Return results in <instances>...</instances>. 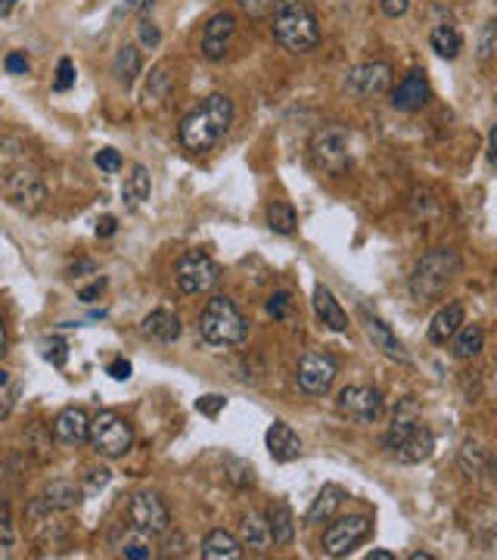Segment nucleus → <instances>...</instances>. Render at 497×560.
<instances>
[{
	"instance_id": "nucleus-1",
	"label": "nucleus",
	"mask_w": 497,
	"mask_h": 560,
	"mask_svg": "<svg viewBox=\"0 0 497 560\" xmlns=\"http://www.w3.org/2000/svg\"><path fill=\"white\" fill-rule=\"evenodd\" d=\"M230 122H233V103L224 93H211L193 113L184 115L178 137L184 143V150L190 152H211L228 137Z\"/></svg>"
},
{
	"instance_id": "nucleus-2",
	"label": "nucleus",
	"mask_w": 497,
	"mask_h": 560,
	"mask_svg": "<svg viewBox=\"0 0 497 560\" xmlns=\"http://www.w3.org/2000/svg\"><path fill=\"white\" fill-rule=\"evenodd\" d=\"M383 446L389 448V455L401 464H423L429 461L435 452V436L429 427H423L420 408L414 398H404L395 411L389 433L383 436Z\"/></svg>"
},
{
	"instance_id": "nucleus-3",
	"label": "nucleus",
	"mask_w": 497,
	"mask_h": 560,
	"mask_svg": "<svg viewBox=\"0 0 497 560\" xmlns=\"http://www.w3.org/2000/svg\"><path fill=\"white\" fill-rule=\"evenodd\" d=\"M270 13H274V38L289 54H308L320 44V25L311 0H277Z\"/></svg>"
},
{
	"instance_id": "nucleus-4",
	"label": "nucleus",
	"mask_w": 497,
	"mask_h": 560,
	"mask_svg": "<svg viewBox=\"0 0 497 560\" xmlns=\"http://www.w3.org/2000/svg\"><path fill=\"white\" fill-rule=\"evenodd\" d=\"M460 274V256L448 246H435L426 256L414 265L411 274V296L416 302H435L438 296H444V290L457 280Z\"/></svg>"
},
{
	"instance_id": "nucleus-5",
	"label": "nucleus",
	"mask_w": 497,
	"mask_h": 560,
	"mask_svg": "<svg viewBox=\"0 0 497 560\" xmlns=\"http://www.w3.org/2000/svg\"><path fill=\"white\" fill-rule=\"evenodd\" d=\"M200 337L209 346H221V349L243 346L248 339V321L233 300H228V296H211L206 309L200 311Z\"/></svg>"
},
{
	"instance_id": "nucleus-6",
	"label": "nucleus",
	"mask_w": 497,
	"mask_h": 560,
	"mask_svg": "<svg viewBox=\"0 0 497 560\" xmlns=\"http://www.w3.org/2000/svg\"><path fill=\"white\" fill-rule=\"evenodd\" d=\"M0 187H4V200L10 202L19 212H41L44 202H47V184H44V174L28 162H13L4 165V178H0Z\"/></svg>"
},
{
	"instance_id": "nucleus-7",
	"label": "nucleus",
	"mask_w": 497,
	"mask_h": 560,
	"mask_svg": "<svg viewBox=\"0 0 497 560\" xmlns=\"http://www.w3.org/2000/svg\"><path fill=\"white\" fill-rule=\"evenodd\" d=\"M87 442L97 448V455L122 457L131 452V446H134V427H131L119 411H100L97 418L91 420Z\"/></svg>"
},
{
	"instance_id": "nucleus-8",
	"label": "nucleus",
	"mask_w": 497,
	"mask_h": 560,
	"mask_svg": "<svg viewBox=\"0 0 497 560\" xmlns=\"http://www.w3.org/2000/svg\"><path fill=\"white\" fill-rule=\"evenodd\" d=\"M221 278V268L206 252H184L174 265V287L184 296H202Z\"/></svg>"
},
{
	"instance_id": "nucleus-9",
	"label": "nucleus",
	"mask_w": 497,
	"mask_h": 560,
	"mask_svg": "<svg viewBox=\"0 0 497 560\" xmlns=\"http://www.w3.org/2000/svg\"><path fill=\"white\" fill-rule=\"evenodd\" d=\"M311 159L320 172L326 174H342L352 162V152H348V131L326 125L314 134L311 141Z\"/></svg>"
},
{
	"instance_id": "nucleus-10",
	"label": "nucleus",
	"mask_w": 497,
	"mask_h": 560,
	"mask_svg": "<svg viewBox=\"0 0 497 560\" xmlns=\"http://www.w3.org/2000/svg\"><path fill=\"white\" fill-rule=\"evenodd\" d=\"M373 533V520L364 517V514H348V517H339L330 523L324 533V551L330 557H346L352 555L361 542H367V535Z\"/></svg>"
},
{
	"instance_id": "nucleus-11",
	"label": "nucleus",
	"mask_w": 497,
	"mask_h": 560,
	"mask_svg": "<svg viewBox=\"0 0 497 560\" xmlns=\"http://www.w3.org/2000/svg\"><path fill=\"white\" fill-rule=\"evenodd\" d=\"M128 520L134 529H141L146 535H165V529H171V514L168 505L156 492H134L128 501Z\"/></svg>"
},
{
	"instance_id": "nucleus-12",
	"label": "nucleus",
	"mask_w": 497,
	"mask_h": 560,
	"mask_svg": "<svg viewBox=\"0 0 497 560\" xmlns=\"http://www.w3.org/2000/svg\"><path fill=\"white\" fill-rule=\"evenodd\" d=\"M336 411L352 424H376L383 414V392L373 387H346L336 396Z\"/></svg>"
},
{
	"instance_id": "nucleus-13",
	"label": "nucleus",
	"mask_w": 497,
	"mask_h": 560,
	"mask_svg": "<svg viewBox=\"0 0 497 560\" xmlns=\"http://www.w3.org/2000/svg\"><path fill=\"white\" fill-rule=\"evenodd\" d=\"M336 374H339V365H336L333 355L324 352H308L296 368L298 389L308 392V396H326L336 383Z\"/></svg>"
},
{
	"instance_id": "nucleus-14",
	"label": "nucleus",
	"mask_w": 497,
	"mask_h": 560,
	"mask_svg": "<svg viewBox=\"0 0 497 560\" xmlns=\"http://www.w3.org/2000/svg\"><path fill=\"white\" fill-rule=\"evenodd\" d=\"M392 84V65L389 63H361L346 75V91L355 97H376Z\"/></svg>"
},
{
	"instance_id": "nucleus-15",
	"label": "nucleus",
	"mask_w": 497,
	"mask_h": 560,
	"mask_svg": "<svg viewBox=\"0 0 497 560\" xmlns=\"http://www.w3.org/2000/svg\"><path fill=\"white\" fill-rule=\"evenodd\" d=\"M82 505V489L69 479H54L47 489L41 492L38 498L32 501L28 507V517L38 520L41 514H50V511H72V507Z\"/></svg>"
},
{
	"instance_id": "nucleus-16",
	"label": "nucleus",
	"mask_w": 497,
	"mask_h": 560,
	"mask_svg": "<svg viewBox=\"0 0 497 560\" xmlns=\"http://www.w3.org/2000/svg\"><path fill=\"white\" fill-rule=\"evenodd\" d=\"M233 34H237V19L230 13H215L202 28V56L211 63L224 60L233 44Z\"/></svg>"
},
{
	"instance_id": "nucleus-17",
	"label": "nucleus",
	"mask_w": 497,
	"mask_h": 560,
	"mask_svg": "<svg viewBox=\"0 0 497 560\" xmlns=\"http://www.w3.org/2000/svg\"><path fill=\"white\" fill-rule=\"evenodd\" d=\"M364 327H367V337H370V343L373 349H379V352L385 355V359H392V361H398V365H411V355H407V349L404 343H401L398 337L389 330V324L383 321V318H376V315H370V311H364Z\"/></svg>"
},
{
	"instance_id": "nucleus-18",
	"label": "nucleus",
	"mask_w": 497,
	"mask_h": 560,
	"mask_svg": "<svg viewBox=\"0 0 497 560\" xmlns=\"http://www.w3.org/2000/svg\"><path fill=\"white\" fill-rule=\"evenodd\" d=\"M426 100H429V82L420 69L407 72L398 82V87L392 91V106L401 109V113H416V109L426 106Z\"/></svg>"
},
{
	"instance_id": "nucleus-19",
	"label": "nucleus",
	"mask_w": 497,
	"mask_h": 560,
	"mask_svg": "<svg viewBox=\"0 0 497 560\" xmlns=\"http://www.w3.org/2000/svg\"><path fill=\"white\" fill-rule=\"evenodd\" d=\"M265 446H268L270 457L280 461V464H289V461H296V457L302 455V439H298V433L292 430L287 420H274V424L268 427Z\"/></svg>"
},
{
	"instance_id": "nucleus-20",
	"label": "nucleus",
	"mask_w": 497,
	"mask_h": 560,
	"mask_svg": "<svg viewBox=\"0 0 497 560\" xmlns=\"http://www.w3.org/2000/svg\"><path fill=\"white\" fill-rule=\"evenodd\" d=\"M87 430H91V418L82 408H63L54 420V436L63 446H82L87 442Z\"/></svg>"
},
{
	"instance_id": "nucleus-21",
	"label": "nucleus",
	"mask_w": 497,
	"mask_h": 560,
	"mask_svg": "<svg viewBox=\"0 0 497 560\" xmlns=\"http://www.w3.org/2000/svg\"><path fill=\"white\" fill-rule=\"evenodd\" d=\"M265 517H268V529H270V542H274L277 548L292 545V539H296V517H292V507L287 501H274Z\"/></svg>"
},
{
	"instance_id": "nucleus-22",
	"label": "nucleus",
	"mask_w": 497,
	"mask_h": 560,
	"mask_svg": "<svg viewBox=\"0 0 497 560\" xmlns=\"http://www.w3.org/2000/svg\"><path fill=\"white\" fill-rule=\"evenodd\" d=\"M200 555L206 560H237L243 557V542L237 535H230L228 529H211L206 539H202Z\"/></svg>"
},
{
	"instance_id": "nucleus-23",
	"label": "nucleus",
	"mask_w": 497,
	"mask_h": 560,
	"mask_svg": "<svg viewBox=\"0 0 497 560\" xmlns=\"http://www.w3.org/2000/svg\"><path fill=\"white\" fill-rule=\"evenodd\" d=\"M143 333L156 343H174L180 337V318L168 309H156L143 318Z\"/></svg>"
},
{
	"instance_id": "nucleus-24",
	"label": "nucleus",
	"mask_w": 497,
	"mask_h": 560,
	"mask_svg": "<svg viewBox=\"0 0 497 560\" xmlns=\"http://www.w3.org/2000/svg\"><path fill=\"white\" fill-rule=\"evenodd\" d=\"M314 311H317V318L330 327V330H336V333L348 330V315L342 311L339 300H336L326 287H314Z\"/></svg>"
},
{
	"instance_id": "nucleus-25",
	"label": "nucleus",
	"mask_w": 497,
	"mask_h": 560,
	"mask_svg": "<svg viewBox=\"0 0 497 560\" xmlns=\"http://www.w3.org/2000/svg\"><path fill=\"white\" fill-rule=\"evenodd\" d=\"M460 324H463V305H457V302L444 305V309L433 318V324H429V339H433L435 346H448L451 337L460 330Z\"/></svg>"
},
{
	"instance_id": "nucleus-26",
	"label": "nucleus",
	"mask_w": 497,
	"mask_h": 560,
	"mask_svg": "<svg viewBox=\"0 0 497 560\" xmlns=\"http://www.w3.org/2000/svg\"><path fill=\"white\" fill-rule=\"evenodd\" d=\"M346 501V492H342V486H324V489L317 492V498H314V505L308 507V514H305V523L314 526V523H326L336 514V507Z\"/></svg>"
},
{
	"instance_id": "nucleus-27",
	"label": "nucleus",
	"mask_w": 497,
	"mask_h": 560,
	"mask_svg": "<svg viewBox=\"0 0 497 560\" xmlns=\"http://www.w3.org/2000/svg\"><path fill=\"white\" fill-rule=\"evenodd\" d=\"M429 47L438 56H444V60H457L460 50H463V38H460V32L451 22H438L433 32H429Z\"/></svg>"
},
{
	"instance_id": "nucleus-28",
	"label": "nucleus",
	"mask_w": 497,
	"mask_h": 560,
	"mask_svg": "<svg viewBox=\"0 0 497 560\" xmlns=\"http://www.w3.org/2000/svg\"><path fill=\"white\" fill-rule=\"evenodd\" d=\"M150 191H152V181H150V172H146V165H134L128 178H124L122 200L128 202L131 209H137L141 202L150 200Z\"/></svg>"
},
{
	"instance_id": "nucleus-29",
	"label": "nucleus",
	"mask_w": 497,
	"mask_h": 560,
	"mask_svg": "<svg viewBox=\"0 0 497 560\" xmlns=\"http://www.w3.org/2000/svg\"><path fill=\"white\" fill-rule=\"evenodd\" d=\"M451 343H454V355L463 361L476 359L482 352V346H485V330H482L479 324H460V330L451 337Z\"/></svg>"
},
{
	"instance_id": "nucleus-30",
	"label": "nucleus",
	"mask_w": 497,
	"mask_h": 560,
	"mask_svg": "<svg viewBox=\"0 0 497 560\" xmlns=\"http://www.w3.org/2000/svg\"><path fill=\"white\" fill-rule=\"evenodd\" d=\"M239 529H243V545L248 548H258L265 551L270 545V529H268V517L261 511H248L243 514V520H239Z\"/></svg>"
},
{
	"instance_id": "nucleus-31",
	"label": "nucleus",
	"mask_w": 497,
	"mask_h": 560,
	"mask_svg": "<svg viewBox=\"0 0 497 560\" xmlns=\"http://www.w3.org/2000/svg\"><path fill=\"white\" fill-rule=\"evenodd\" d=\"M268 228L280 237H292L298 228V215L289 202H270L268 206Z\"/></svg>"
},
{
	"instance_id": "nucleus-32",
	"label": "nucleus",
	"mask_w": 497,
	"mask_h": 560,
	"mask_svg": "<svg viewBox=\"0 0 497 560\" xmlns=\"http://www.w3.org/2000/svg\"><path fill=\"white\" fill-rule=\"evenodd\" d=\"M141 50L137 47H122L119 54H115V65H112V72H115V78H119V82L128 87L131 82H134L137 75H141Z\"/></svg>"
},
{
	"instance_id": "nucleus-33",
	"label": "nucleus",
	"mask_w": 497,
	"mask_h": 560,
	"mask_svg": "<svg viewBox=\"0 0 497 560\" xmlns=\"http://www.w3.org/2000/svg\"><path fill=\"white\" fill-rule=\"evenodd\" d=\"M485 448L479 446V442H466L463 452H460V467H463V474L470 479H479L482 474H485Z\"/></svg>"
},
{
	"instance_id": "nucleus-34",
	"label": "nucleus",
	"mask_w": 497,
	"mask_h": 560,
	"mask_svg": "<svg viewBox=\"0 0 497 560\" xmlns=\"http://www.w3.org/2000/svg\"><path fill=\"white\" fill-rule=\"evenodd\" d=\"M228 476L233 479V483L239 486V489H246V486L255 483V467L248 461H243V457H228Z\"/></svg>"
},
{
	"instance_id": "nucleus-35",
	"label": "nucleus",
	"mask_w": 497,
	"mask_h": 560,
	"mask_svg": "<svg viewBox=\"0 0 497 560\" xmlns=\"http://www.w3.org/2000/svg\"><path fill=\"white\" fill-rule=\"evenodd\" d=\"M16 542V529H13V514H10V501L0 496V551L13 548Z\"/></svg>"
},
{
	"instance_id": "nucleus-36",
	"label": "nucleus",
	"mask_w": 497,
	"mask_h": 560,
	"mask_svg": "<svg viewBox=\"0 0 497 560\" xmlns=\"http://www.w3.org/2000/svg\"><path fill=\"white\" fill-rule=\"evenodd\" d=\"M289 309H292V293H289V290H277V293L268 300V315L277 318V321L289 318Z\"/></svg>"
},
{
	"instance_id": "nucleus-37",
	"label": "nucleus",
	"mask_w": 497,
	"mask_h": 560,
	"mask_svg": "<svg viewBox=\"0 0 497 560\" xmlns=\"http://www.w3.org/2000/svg\"><path fill=\"white\" fill-rule=\"evenodd\" d=\"M69 87H75V63L69 60V56H63L60 65H56V78H54V91H69Z\"/></svg>"
},
{
	"instance_id": "nucleus-38",
	"label": "nucleus",
	"mask_w": 497,
	"mask_h": 560,
	"mask_svg": "<svg viewBox=\"0 0 497 560\" xmlns=\"http://www.w3.org/2000/svg\"><path fill=\"white\" fill-rule=\"evenodd\" d=\"M165 72H168V65H156V69H152L150 84H146V100H150V97H162V93L168 91V82H171V78H168Z\"/></svg>"
},
{
	"instance_id": "nucleus-39",
	"label": "nucleus",
	"mask_w": 497,
	"mask_h": 560,
	"mask_svg": "<svg viewBox=\"0 0 497 560\" xmlns=\"http://www.w3.org/2000/svg\"><path fill=\"white\" fill-rule=\"evenodd\" d=\"M237 4H239V10H243L246 16L265 19V16H270V10H274L277 0H237Z\"/></svg>"
},
{
	"instance_id": "nucleus-40",
	"label": "nucleus",
	"mask_w": 497,
	"mask_h": 560,
	"mask_svg": "<svg viewBox=\"0 0 497 560\" xmlns=\"http://www.w3.org/2000/svg\"><path fill=\"white\" fill-rule=\"evenodd\" d=\"M97 169L106 172V174H115V172L122 169V152L112 150V147L100 150V152H97Z\"/></svg>"
},
{
	"instance_id": "nucleus-41",
	"label": "nucleus",
	"mask_w": 497,
	"mask_h": 560,
	"mask_svg": "<svg viewBox=\"0 0 497 560\" xmlns=\"http://www.w3.org/2000/svg\"><path fill=\"white\" fill-rule=\"evenodd\" d=\"M494 32H497L494 22H485V28H482V38H479V60L482 63H488L494 56Z\"/></svg>"
},
{
	"instance_id": "nucleus-42",
	"label": "nucleus",
	"mask_w": 497,
	"mask_h": 560,
	"mask_svg": "<svg viewBox=\"0 0 497 560\" xmlns=\"http://www.w3.org/2000/svg\"><path fill=\"white\" fill-rule=\"evenodd\" d=\"M165 551H162V557H184L187 555V539H184V533H174L171 535V529H165Z\"/></svg>"
},
{
	"instance_id": "nucleus-43",
	"label": "nucleus",
	"mask_w": 497,
	"mask_h": 560,
	"mask_svg": "<svg viewBox=\"0 0 497 560\" xmlns=\"http://www.w3.org/2000/svg\"><path fill=\"white\" fill-rule=\"evenodd\" d=\"M196 411L206 414V418H218L224 411V396H202L196 398Z\"/></svg>"
},
{
	"instance_id": "nucleus-44",
	"label": "nucleus",
	"mask_w": 497,
	"mask_h": 560,
	"mask_svg": "<svg viewBox=\"0 0 497 560\" xmlns=\"http://www.w3.org/2000/svg\"><path fill=\"white\" fill-rule=\"evenodd\" d=\"M137 34H141V41L146 44V47H156V44L162 41V34H159V28L152 25L150 19H143V22H141V28H137Z\"/></svg>"
},
{
	"instance_id": "nucleus-45",
	"label": "nucleus",
	"mask_w": 497,
	"mask_h": 560,
	"mask_svg": "<svg viewBox=\"0 0 497 560\" xmlns=\"http://www.w3.org/2000/svg\"><path fill=\"white\" fill-rule=\"evenodd\" d=\"M47 359L54 361L56 368H63V365H65V359H69V346H65V339H54V343H50Z\"/></svg>"
},
{
	"instance_id": "nucleus-46",
	"label": "nucleus",
	"mask_w": 497,
	"mask_h": 560,
	"mask_svg": "<svg viewBox=\"0 0 497 560\" xmlns=\"http://www.w3.org/2000/svg\"><path fill=\"white\" fill-rule=\"evenodd\" d=\"M379 6H383V13L389 19H398L407 13V6H411V0H379Z\"/></svg>"
},
{
	"instance_id": "nucleus-47",
	"label": "nucleus",
	"mask_w": 497,
	"mask_h": 560,
	"mask_svg": "<svg viewBox=\"0 0 497 560\" xmlns=\"http://www.w3.org/2000/svg\"><path fill=\"white\" fill-rule=\"evenodd\" d=\"M4 65H6V72H10V75H25V72H28V56L25 54H10Z\"/></svg>"
},
{
	"instance_id": "nucleus-48",
	"label": "nucleus",
	"mask_w": 497,
	"mask_h": 560,
	"mask_svg": "<svg viewBox=\"0 0 497 560\" xmlns=\"http://www.w3.org/2000/svg\"><path fill=\"white\" fill-rule=\"evenodd\" d=\"M103 290H106V278H100V280H93L91 287H84L82 293H78V300H82V302H97L100 296H103Z\"/></svg>"
},
{
	"instance_id": "nucleus-49",
	"label": "nucleus",
	"mask_w": 497,
	"mask_h": 560,
	"mask_svg": "<svg viewBox=\"0 0 497 560\" xmlns=\"http://www.w3.org/2000/svg\"><path fill=\"white\" fill-rule=\"evenodd\" d=\"M106 374L112 377V380H128V377H131V361H124V359H115V361H109Z\"/></svg>"
},
{
	"instance_id": "nucleus-50",
	"label": "nucleus",
	"mask_w": 497,
	"mask_h": 560,
	"mask_svg": "<svg viewBox=\"0 0 497 560\" xmlns=\"http://www.w3.org/2000/svg\"><path fill=\"white\" fill-rule=\"evenodd\" d=\"M115 231H119V221H115L112 215H103L97 221V237H112Z\"/></svg>"
},
{
	"instance_id": "nucleus-51",
	"label": "nucleus",
	"mask_w": 497,
	"mask_h": 560,
	"mask_svg": "<svg viewBox=\"0 0 497 560\" xmlns=\"http://www.w3.org/2000/svg\"><path fill=\"white\" fill-rule=\"evenodd\" d=\"M122 555L131 560H146L152 557V548H146V545H128V548H122Z\"/></svg>"
},
{
	"instance_id": "nucleus-52",
	"label": "nucleus",
	"mask_w": 497,
	"mask_h": 560,
	"mask_svg": "<svg viewBox=\"0 0 497 560\" xmlns=\"http://www.w3.org/2000/svg\"><path fill=\"white\" fill-rule=\"evenodd\" d=\"M134 6H141V0H122L119 6H115V13H112V19H122V16H128Z\"/></svg>"
},
{
	"instance_id": "nucleus-53",
	"label": "nucleus",
	"mask_w": 497,
	"mask_h": 560,
	"mask_svg": "<svg viewBox=\"0 0 497 560\" xmlns=\"http://www.w3.org/2000/svg\"><path fill=\"white\" fill-rule=\"evenodd\" d=\"M82 271H93V261H75V265H72V274H75V278H82Z\"/></svg>"
},
{
	"instance_id": "nucleus-54",
	"label": "nucleus",
	"mask_w": 497,
	"mask_h": 560,
	"mask_svg": "<svg viewBox=\"0 0 497 560\" xmlns=\"http://www.w3.org/2000/svg\"><path fill=\"white\" fill-rule=\"evenodd\" d=\"M13 10H16V0H0V19L10 16Z\"/></svg>"
},
{
	"instance_id": "nucleus-55",
	"label": "nucleus",
	"mask_w": 497,
	"mask_h": 560,
	"mask_svg": "<svg viewBox=\"0 0 497 560\" xmlns=\"http://www.w3.org/2000/svg\"><path fill=\"white\" fill-rule=\"evenodd\" d=\"M367 560H395V555H392V551H383V548H379V551H370Z\"/></svg>"
},
{
	"instance_id": "nucleus-56",
	"label": "nucleus",
	"mask_w": 497,
	"mask_h": 560,
	"mask_svg": "<svg viewBox=\"0 0 497 560\" xmlns=\"http://www.w3.org/2000/svg\"><path fill=\"white\" fill-rule=\"evenodd\" d=\"M6 352V324H4V318H0V355Z\"/></svg>"
},
{
	"instance_id": "nucleus-57",
	"label": "nucleus",
	"mask_w": 497,
	"mask_h": 560,
	"mask_svg": "<svg viewBox=\"0 0 497 560\" xmlns=\"http://www.w3.org/2000/svg\"><path fill=\"white\" fill-rule=\"evenodd\" d=\"M488 162L494 165V131L488 134Z\"/></svg>"
},
{
	"instance_id": "nucleus-58",
	"label": "nucleus",
	"mask_w": 497,
	"mask_h": 560,
	"mask_svg": "<svg viewBox=\"0 0 497 560\" xmlns=\"http://www.w3.org/2000/svg\"><path fill=\"white\" fill-rule=\"evenodd\" d=\"M411 560H435V557H433V555H426V551H414Z\"/></svg>"
},
{
	"instance_id": "nucleus-59",
	"label": "nucleus",
	"mask_w": 497,
	"mask_h": 560,
	"mask_svg": "<svg viewBox=\"0 0 497 560\" xmlns=\"http://www.w3.org/2000/svg\"><path fill=\"white\" fill-rule=\"evenodd\" d=\"M6 380H10V377H6V370H4V368H0V387H4V383H6Z\"/></svg>"
}]
</instances>
